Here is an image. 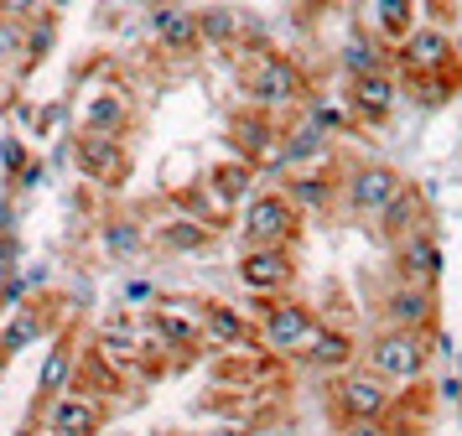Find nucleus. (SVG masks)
Masks as SVG:
<instances>
[{
	"instance_id": "8",
	"label": "nucleus",
	"mask_w": 462,
	"mask_h": 436,
	"mask_svg": "<svg viewBox=\"0 0 462 436\" xmlns=\"http://www.w3.org/2000/svg\"><path fill=\"white\" fill-rule=\"evenodd\" d=\"M379 317H384L390 328L437 332V286H420L411 275H400L395 286L379 296Z\"/></svg>"
},
{
	"instance_id": "45",
	"label": "nucleus",
	"mask_w": 462,
	"mask_h": 436,
	"mask_svg": "<svg viewBox=\"0 0 462 436\" xmlns=\"http://www.w3.org/2000/svg\"><path fill=\"white\" fill-rule=\"evenodd\" d=\"M0 317H5V307H0Z\"/></svg>"
},
{
	"instance_id": "5",
	"label": "nucleus",
	"mask_w": 462,
	"mask_h": 436,
	"mask_svg": "<svg viewBox=\"0 0 462 436\" xmlns=\"http://www.w3.org/2000/svg\"><path fill=\"white\" fill-rule=\"evenodd\" d=\"M254 332H260V348L275 353V358H286V353H301L307 343L317 338V311L307 307V301H265L260 307V322H254Z\"/></svg>"
},
{
	"instance_id": "24",
	"label": "nucleus",
	"mask_w": 462,
	"mask_h": 436,
	"mask_svg": "<svg viewBox=\"0 0 462 436\" xmlns=\"http://www.w3.org/2000/svg\"><path fill=\"white\" fill-rule=\"evenodd\" d=\"M286 198L301 213H322V208L337 203V177H328V172H291L286 177Z\"/></svg>"
},
{
	"instance_id": "19",
	"label": "nucleus",
	"mask_w": 462,
	"mask_h": 436,
	"mask_svg": "<svg viewBox=\"0 0 462 436\" xmlns=\"http://www.w3.org/2000/svg\"><path fill=\"white\" fill-rule=\"evenodd\" d=\"M337 62H343V73L348 79H369V73H390L384 68V42L369 32V26H354L348 37H343V47H337Z\"/></svg>"
},
{
	"instance_id": "43",
	"label": "nucleus",
	"mask_w": 462,
	"mask_h": 436,
	"mask_svg": "<svg viewBox=\"0 0 462 436\" xmlns=\"http://www.w3.org/2000/svg\"><path fill=\"white\" fill-rule=\"evenodd\" d=\"M213 436H245V431H234V426H229V431H213Z\"/></svg>"
},
{
	"instance_id": "1",
	"label": "nucleus",
	"mask_w": 462,
	"mask_h": 436,
	"mask_svg": "<svg viewBox=\"0 0 462 436\" xmlns=\"http://www.w3.org/2000/svg\"><path fill=\"white\" fill-rule=\"evenodd\" d=\"M239 83L254 99V109H265V115H286V109H301V104L312 99V83L301 73V62L275 52V47L239 62Z\"/></svg>"
},
{
	"instance_id": "16",
	"label": "nucleus",
	"mask_w": 462,
	"mask_h": 436,
	"mask_svg": "<svg viewBox=\"0 0 462 436\" xmlns=\"http://www.w3.org/2000/svg\"><path fill=\"white\" fill-rule=\"evenodd\" d=\"M395 260H400V275H411V281H420V286H437L441 281V245L431 228H416V234H405L395 245Z\"/></svg>"
},
{
	"instance_id": "37",
	"label": "nucleus",
	"mask_w": 462,
	"mask_h": 436,
	"mask_svg": "<svg viewBox=\"0 0 462 436\" xmlns=\"http://www.w3.org/2000/svg\"><path fill=\"white\" fill-rule=\"evenodd\" d=\"M42 11V0H0V16H11V21H32Z\"/></svg>"
},
{
	"instance_id": "27",
	"label": "nucleus",
	"mask_w": 462,
	"mask_h": 436,
	"mask_svg": "<svg viewBox=\"0 0 462 436\" xmlns=\"http://www.w3.org/2000/svg\"><path fill=\"white\" fill-rule=\"evenodd\" d=\"M99 245H105L109 260H135L146 249V228L135 224V218H105L99 224Z\"/></svg>"
},
{
	"instance_id": "17",
	"label": "nucleus",
	"mask_w": 462,
	"mask_h": 436,
	"mask_svg": "<svg viewBox=\"0 0 462 436\" xmlns=\"http://www.w3.org/2000/svg\"><path fill=\"white\" fill-rule=\"evenodd\" d=\"M73 374H79V353H73V338L58 332L42 353V369H37V400H58V394L73 390Z\"/></svg>"
},
{
	"instance_id": "11",
	"label": "nucleus",
	"mask_w": 462,
	"mask_h": 436,
	"mask_svg": "<svg viewBox=\"0 0 462 436\" xmlns=\"http://www.w3.org/2000/svg\"><path fill=\"white\" fill-rule=\"evenodd\" d=\"M73 166L88 182H115L125 172V135H99V130H79L73 135Z\"/></svg>"
},
{
	"instance_id": "31",
	"label": "nucleus",
	"mask_w": 462,
	"mask_h": 436,
	"mask_svg": "<svg viewBox=\"0 0 462 436\" xmlns=\"http://www.w3.org/2000/svg\"><path fill=\"white\" fill-rule=\"evenodd\" d=\"M26 162H32V151H26L22 135H0V166H5V182H16Z\"/></svg>"
},
{
	"instance_id": "12",
	"label": "nucleus",
	"mask_w": 462,
	"mask_h": 436,
	"mask_svg": "<svg viewBox=\"0 0 462 436\" xmlns=\"http://www.w3.org/2000/svg\"><path fill=\"white\" fill-rule=\"evenodd\" d=\"M203 343L229 348V353H265L254 322L239 307H229V301H203Z\"/></svg>"
},
{
	"instance_id": "15",
	"label": "nucleus",
	"mask_w": 462,
	"mask_h": 436,
	"mask_svg": "<svg viewBox=\"0 0 462 436\" xmlns=\"http://www.w3.org/2000/svg\"><path fill=\"white\" fill-rule=\"evenodd\" d=\"M400 104V83L395 73H369V79L348 83V109H354L358 125H384Z\"/></svg>"
},
{
	"instance_id": "18",
	"label": "nucleus",
	"mask_w": 462,
	"mask_h": 436,
	"mask_svg": "<svg viewBox=\"0 0 462 436\" xmlns=\"http://www.w3.org/2000/svg\"><path fill=\"white\" fill-rule=\"evenodd\" d=\"M135 125V99L125 88H99L94 99L84 104V130H99V135H125Z\"/></svg>"
},
{
	"instance_id": "13",
	"label": "nucleus",
	"mask_w": 462,
	"mask_h": 436,
	"mask_svg": "<svg viewBox=\"0 0 462 436\" xmlns=\"http://www.w3.org/2000/svg\"><path fill=\"white\" fill-rule=\"evenodd\" d=\"M105 431V405L84 390H68L47 400V436H99Z\"/></svg>"
},
{
	"instance_id": "35",
	"label": "nucleus",
	"mask_w": 462,
	"mask_h": 436,
	"mask_svg": "<svg viewBox=\"0 0 462 436\" xmlns=\"http://www.w3.org/2000/svg\"><path fill=\"white\" fill-rule=\"evenodd\" d=\"M337 436H395V426H390V415L384 421H343Z\"/></svg>"
},
{
	"instance_id": "25",
	"label": "nucleus",
	"mask_w": 462,
	"mask_h": 436,
	"mask_svg": "<svg viewBox=\"0 0 462 436\" xmlns=\"http://www.w3.org/2000/svg\"><path fill=\"white\" fill-rule=\"evenodd\" d=\"M213 234L218 228L203 224V218H167V224L156 228V239H162V249H171V255H203V249L213 245Z\"/></svg>"
},
{
	"instance_id": "39",
	"label": "nucleus",
	"mask_w": 462,
	"mask_h": 436,
	"mask_svg": "<svg viewBox=\"0 0 462 436\" xmlns=\"http://www.w3.org/2000/svg\"><path fill=\"white\" fill-rule=\"evenodd\" d=\"M0 234H16V208H11V198H0Z\"/></svg>"
},
{
	"instance_id": "20",
	"label": "nucleus",
	"mask_w": 462,
	"mask_h": 436,
	"mask_svg": "<svg viewBox=\"0 0 462 436\" xmlns=\"http://www.w3.org/2000/svg\"><path fill=\"white\" fill-rule=\"evenodd\" d=\"M379 234L390 239V245H400L405 234H416V228H426V198H420V187H400L395 198H390V208L374 218Z\"/></svg>"
},
{
	"instance_id": "21",
	"label": "nucleus",
	"mask_w": 462,
	"mask_h": 436,
	"mask_svg": "<svg viewBox=\"0 0 462 436\" xmlns=\"http://www.w3.org/2000/svg\"><path fill=\"white\" fill-rule=\"evenodd\" d=\"M354 332H343V328H317V338L301 348V358L312 364V369H328V374H343L348 364H354Z\"/></svg>"
},
{
	"instance_id": "32",
	"label": "nucleus",
	"mask_w": 462,
	"mask_h": 436,
	"mask_svg": "<svg viewBox=\"0 0 462 436\" xmlns=\"http://www.w3.org/2000/svg\"><path fill=\"white\" fill-rule=\"evenodd\" d=\"M47 182H52V166H47V162H37V156H32V162L22 166V177H16V182H11V187H16V192H42Z\"/></svg>"
},
{
	"instance_id": "4",
	"label": "nucleus",
	"mask_w": 462,
	"mask_h": 436,
	"mask_svg": "<svg viewBox=\"0 0 462 436\" xmlns=\"http://www.w3.org/2000/svg\"><path fill=\"white\" fill-rule=\"evenodd\" d=\"M400 187H405V177L390 162H354L337 177V203L348 208L354 218H379Z\"/></svg>"
},
{
	"instance_id": "29",
	"label": "nucleus",
	"mask_w": 462,
	"mask_h": 436,
	"mask_svg": "<svg viewBox=\"0 0 462 436\" xmlns=\"http://www.w3.org/2000/svg\"><path fill=\"white\" fill-rule=\"evenodd\" d=\"M301 120H312L322 135H343L348 125H354V109H343V104L322 99V94H312V99L301 104Z\"/></svg>"
},
{
	"instance_id": "3",
	"label": "nucleus",
	"mask_w": 462,
	"mask_h": 436,
	"mask_svg": "<svg viewBox=\"0 0 462 436\" xmlns=\"http://www.w3.org/2000/svg\"><path fill=\"white\" fill-rule=\"evenodd\" d=\"M239 234L245 249H291V239L301 234V208L286 192H254L239 213Z\"/></svg>"
},
{
	"instance_id": "42",
	"label": "nucleus",
	"mask_w": 462,
	"mask_h": 436,
	"mask_svg": "<svg viewBox=\"0 0 462 436\" xmlns=\"http://www.w3.org/2000/svg\"><path fill=\"white\" fill-rule=\"evenodd\" d=\"M11 436H37V431H32V426H22V431H11Z\"/></svg>"
},
{
	"instance_id": "26",
	"label": "nucleus",
	"mask_w": 462,
	"mask_h": 436,
	"mask_svg": "<svg viewBox=\"0 0 462 436\" xmlns=\"http://www.w3.org/2000/svg\"><path fill=\"white\" fill-rule=\"evenodd\" d=\"M416 32V0H374V37L379 42H405Z\"/></svg>"
},
{
	"instance_id": "28",
	"label": "nucleus",
	"mask_w": 462,
	"mask_h": 436,
	"mask_svg": "<svg viewBox=\"0 0 462 436\" xmlns=\"http://www.w3.org/2000/svg\"><path fill=\"white\" fill-rule=\"evenodd\" d=\"M198 32H203V42H218V47H239L245 16H239V11H229V5H203V11H198Z\"/></svg>"
},
{
	"instance_id": "33",
	"label": "nucleus",
	"mask_w": 462,
	"mask_h": 436,
	"mask_svg": "<svg viewBox=\"0 0 462 436\" xmlns=\"http://www.w3.org/2000/svg\"><path fill=\"white\" fill-rule=\"evenodd\" d=\"M16 52H26V26L0 16V58H16Z\"/></svg>"
},
{
	"instance_id": "2",
	"label": "nucleus",
	"mask_w": 462,
	"mask_h": 436,
	"mask_svg": "<svg viewBox=\"0 0 462 436\" xmlns=\"http://www.w3.org/2000/svg\"><path fill=\"white\" fill-rule=\"evenodd\" d=\"M384 385H420L431 369V332L411 328H384L379 338H369V364Z\"/></svg>"
},
{
	"instance_id": "44",
	"label": "nucleus",
	"mask_w": 462,
	"mask_h": 436,
	"mask_svg": "<svg viewBox=\"0 0 462 436\" xmlns=\"http://www.w3.org/2000/svg\"><path fill=\"white\" fill-rule=\"evenodd\" d=\"M457 62H462V32H457Z\"/></svg>"
},
{
	"instance_id": "23",
	"label": "nucleus",
	"mask_w": 462,
	"mask_h": 436,
	"mask_svg": "<svg viewBox=\"0 0 462 436\" xmlns=\"http://www.w3.org/2000/svg\"><path fill=\"white\" fill-rule=\"evenodd\" d=\"M37 338H47V317L32 307L5 311V328H0V364H11L16 353H26Z\"/></svg>"
},
{
	"instance_id": "38",
	"label": "nucleus",
	"mask_w": 462,
	"mask_h": 436,
	"mask_svg": "<svg viewBox=\"0 0 462 436\" xmlns=\"http://www.w3.org/2000/svg\"><path fill=\"white\" fill-rule=\"evenodd\" d=\"M16 255H22V239L16 234H0V275L16 270Z\"/></svg>"
},
{
	"instance_id": "40",
	"label": "nucleus",
	"mask_w": 462,
	"mask_h": 436,
	"mask_svg": "<svg viewBox=\"0 0 462 436\" xmlns=\"http://www.w3.org/2000/svg\"><path fill=\"white\" fill-rule=\"evenodd\" d=\"M151 296H156V291H151L146 281H130L125 286V301H151Z\"/></svg>"
},
{
	"instance_id": "14",
	"label": "nucleus",
	"mask_w": 462,
	"mask_h": 436,
	"mask_svg": "<svg viewBox=\"0 0 462 436\" xmlns=\"http://www.w3.org/2000/svg\"><path fill=\"white\" fill-rule=\"evenodd\" d=\"M151 37H156V47L162 52H171V58H188V52H198L203 47V32H198V11H188V5H151Z\"/></svg>"
},
{
	"instance_id": "10",
	"label": "nucleus",
	"mask_w": 462,
	"mask_h": 436,
	"mask_svg": "<svg viewBox=\"0 0 462 436\" xmlns=\"http://www.w3.org/2000/svg\"><path fill=\"white\" fill-rule=\"evenodd\" d=\"M229 145H234V156H239V162L271 166V172H275L281 125H275V115H265V109H245V115H234V120H229Z\"/></svg>"
},
{
	"instance_id": "41",
	"label": "nucleus",
	"mask_w": 462,
	"mask_h": 436,
	"mask_svg": "<svg viewBox=\"0 0 462 436\" xmlns=\"http://www.w3.org/2000/svg\"><path fill=\"white\" fill-rule=\"evenodd\" d=\"M47 11H68V5H73V0H42Z\"/></svg>"
},
{
	"instance_id": "36",
	"label": "nucleus",
	"mask_w": 462,
	"mask_h": 436,
	"mask_svg": "<svg viewBox=\"0 0 462 436\" xmlns=\"http://www.w3.org/2000/svg\"><path fill=\"white\" fill-rule=\"evenodd\" d=\"M63 120H68V104H47L42 115H37V125H32V130H37V141L52 135V130H63Z\"/></svg>"
},
{
	"instance_id": "9",
	"label": "nucleus",
	"mask_w": 462,
	"mask_h": 436,
	"mask_svg": "<svg viewBox=\"0 0 462 436\" xmlns=\"http://www.w3.org/2000/svg\"><path fill=\"white\" fill-rule=\"evenodd\" d=\"M234 275H239V286H245V291L275 301V296L296 281V255H291V249H239Z\"/></svg>"
},
{
	"instance_id": "34",
	"label": "nucleus",
	"mask_w": 462,
	"mask_h": 436,
	"mask_svg": "<svg viewBox=\"0 0 462 436\" xmlns=\"http://www.w3.org/2000/svg\"><path fill=\"white\" fill-rule=\"evenodd\" d=\"M26 291H32V286H26V275L5 270V275H0V307H5V311H16V307L26 301Z\"/></svg>"
},
{
	"instance_id": "22",
	"label": "nucleus",
	"mask_w": 462,
	"mask_h": 436,
	"mask_svg": "<svg viewBox=\"0 0 462 436\" xmlns=\"http://www.w3.org/2000/svg\"><path fill=\"white\" fill-rule=\"evenodd\" d=\"M254 177H260V166L229 156V162H218V166L208 172V192L218 198V208H234V203H245V198H250Z\"/></svg>"
},
{
	"instance_id": "6",
	"label": "nucleus",
	"mask_w": 462,
	"mask_h": 436,
	"mask_svg": "<svg viewBox=\"0 0 462 436\" xmlns=\"http://www.w3.org/2000/svg\"><path fill=\"white\" fill-rule=\"evenodd\" d=\"M395 411V385H384L374 369H343L333 385L337 421H384Z\"/></svg>"
},
{
	"instance_id": "7",
	"label": "nucleus",
	"mask_w": 462,
	"mask_h": 436,
	"mask_svg": "<svg viewBox=\"0 0 462 436\" xmlns=\"http://www.w3.org/2000/svg\"><path fill=\"white\" fill-rule=\"evenodd\" d=\"M395 62L405 79H431V73H452L457 62V37L441 26H416L411 37L395 47Z\"/></svg>"
},
{
	"instance_id": "30",
	"label": "nucleus",
	"mask_w": 462,
	"mask_h": 436,
	"mask_svg": "<svg viewBox=\"0 0 462 436\" xmlns=\"http://www.w3.org/2000/svg\"><path fill=\"white\" fill-rule=\"evenodd\" d=\"M52 47H58V11H47V5H42L37 16L26 21V52H22V58L26 62H42Z\"/></svg>"
}]
</instances>
